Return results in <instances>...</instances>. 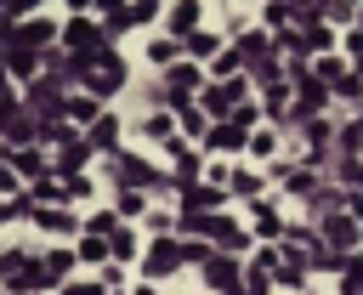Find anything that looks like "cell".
<instances>
[{"mask_svg":"<svg viewBox=\"0 0 363 295\" xmlns=\"http://www.w3.org/2000/svg\"><path fill=\"white\" fill-rule=\"evenodd\" d=\"M0 284L6 289H34V284H45V267L34 255H23V250H6L0 255Z\"/></svg>","mask_w":363,"mask_h":295,"instance_id":"cell-1","label":"cell"},{"mask_svg":"<svg viewBox=\"0 0 363 295\" xmlns=\"http://www.w3.org/2000/svg\"><path fill=\"white\" fill-rule=\"evenodd\" d=\"M51 34H57L51 23H23V28H17V45H23V51H40V45H51Z\"/></svg>","mask_w":363,"mask_h":295,"instance_id":"cell-2","label":"cell"},{"mask_svg":"<svg viewBox=\"0 0 363 295\" xmlns=\"http://www.w3.org/2000/svg\"><path fill=\"white\" fill-rule=\"evenodd\" d=\"M40 216V227H51V233H74V216H62V210H34Z\"/></svg>","mask_w":363,"mask_h":295,"instance_id":"cell-3","label":"cell"},{"mask_svg":"<svg viewBox=\"0 0 363 295\" xmlns=\"http://www.w3.org/2000/svg\"><path fill=\"white\" fill-rule=\"evenodd\" d=\"M170 267H176V250H170V244H159V250L147 255V272H170Z\"/></svg>","mask_w":363,"mask_h":295,"instance_id":"cell-4","label":"cell"},{"mask_svg":"<svg viewBox=\"0 0 363 295\" xmlns=\"http://www.w3.org/2000/svg\"><path fill=\"white\" fill-rule=\"evenodd\" d=\"M28 6H40V0H0V11H28Z\"/></svg>","mask_w":363,"mask_h":295,"instance_id":"cell-5","label":"cell"}]
</instances>
